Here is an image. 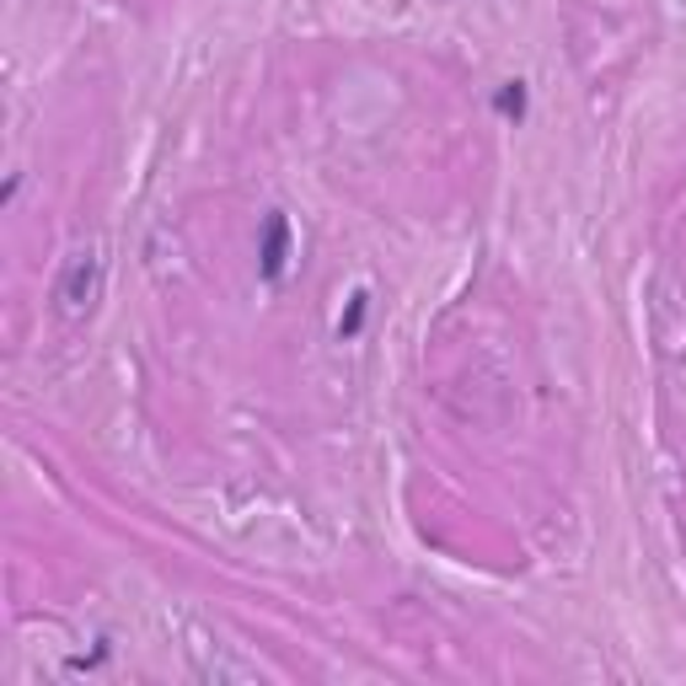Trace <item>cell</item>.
<instances>
[{
	"label": "cell",
	"instance_id": "6da1fadb",
	"mask_svg": "<svg viewBox=\"0 0 686 686\" xmlns=\"http://www.w3.org/2000/svg\"><path fill=\"white\" fill-rule=\"evenodd\" d=\"M258 258H263V279H279V274H285V258H290V220H285V215H268Z\"/></svg>",
	"mask_w": 686,
	"mask_h": 686
},
{
	"label": "cell",
	"instance_id": "7a4b0ae2",
	"mask_svg": "<svg viewBox=\"0 0 686 686\" xmlns=\"http://www.w3.org/2000/svg\"><path fill=\"white\" fill-rule=\"evenodd\" d=\"M499 113H515V118L526 113V87H521V81H504V92H499Z\"/></svg>",
	"mask_w": 686,
	"mask_h": 686
},
{
	"label": "cell",
	"instance_id": "3957f363",
	"mask_svg": "<svg viewBox=\"0 0 686 686\" xmlns=\"http://www.w3.org/2000/svg\"><path fill=\"white\" fill-rule=\"evenodd\" d=\"M359 322H365V295H354V306H348V317L339 322V333H343V339H354V333H359Z\"/></svg>",
	"mask_w": 686,
	"mask_h": 686
}]
</instances>
